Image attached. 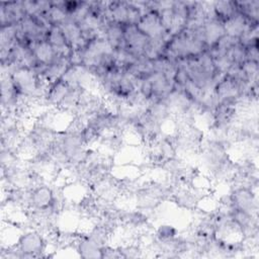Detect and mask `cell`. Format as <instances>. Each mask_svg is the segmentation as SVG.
Wrapping results in <instances>:
<instances>
[{
  "label": "cell",
  "mask_w": 259,
  "mask_h": 259,
  "mask_svg": "<svg viewBox=\"0 0 259 259\" xmlns=\"http://www.w3.org/2000/svg\"><path fill=\"white\" fill-rule=\"evenodd\" d=\"M232 202L235 205V208L247 211L249 213H252L253 210L257 209L256 195H254L252 190L247 188L237 189L232 196Z\"/></svg>",
  "instance_id": "obj_1"
},
{
  "label": "cell",
  "mask_w": 259,
  "mask_h": 259,
  "mask_svg": "<svg viewBox=\"0 0 259 259\" xmlns=\"http://www.w3.org/2000/svg\"><path fill=\"white\" fill-rule=\"evenodd\" d=\"M19 249L23 253L39 252L42 249V239L37 233H27L20 238Z\"/></svg>",
  "instance_id": "obj_2"
},
{
  "label": "cell",
  "mask_w": 259,
  "mask_h": 259,
  "mask_svg": "<svg viewBox=\"0 0 259 259\" xmlns=\"http://www.w3.org/2000/svg\"><path fill=\"white\" fill-rule=\"evenodd\" d=\"M30 201L36 208L45 209L53 203L54 195L49 187L39 186L32 192L30 196Z\"/></svg>",
  "instance_id": "obj_3"
},
{
  "label": "cell",
  "mask_w": 259,
  "mask_h": 259,
  "mask_svg": "<svg viewBox=\"0 0 259 259\" xmlns=\"http://www.w3.org/2000/svg\"><path fill=\"white\" fill-rule=\"evenodd\" d=\"M79 251L82 257H87V258L101 257V251L99 249L98 243L95 242L93 239L80 242Z\"/></svg>",
  "instance_id": "obj_4"
},
{
  "label": "cell",
  "mask_w": 259,
  "mask_h": 259,
  "mask_svg": "<svg viewBox=\"0 0 259 259\" xmlns=\"http://www.w3.org/2000/svg\"><path fill=\"white\" fill-rule=\"evenodd\" d=\"M158 234L160 238L172 239L175 236V230L171 226H161Z\"/></svg>",
  "instance_id": "obj_5"
}]
</instances>
